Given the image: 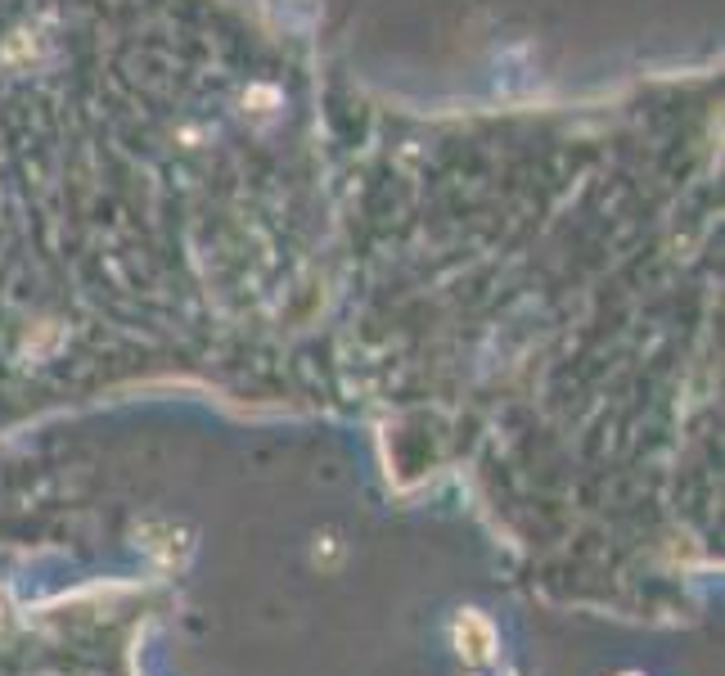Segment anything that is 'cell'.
I'll use <instances>...</instances> for the list:
<instances>
[{"label": "cell", "mask_w": 725, "mask_h": 676, "mask_svg": "<svg viewBox=\"0 0 725 676\" xmlns=\"http://www.w3.org/2000/svg\"><path fill=\"white\" fill-rule=\"evenodd\" d=\"M455 636H460V649L473 658V663H487V658H491V645H496V636H491V627L478 618V613H464L460 627H455Z\"/></svg>", "instance_id": "1"}]
</instances>
